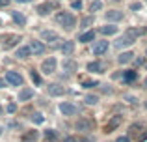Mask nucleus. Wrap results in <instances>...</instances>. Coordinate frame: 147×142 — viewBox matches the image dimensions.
<instances>
[{"mask_svg": "<svg viewBox=\"0 0 147 142\" xmlns=\"http://www.w3.org/2000/svg\"><path fill=\"white\" fill-rule=\"evenodd\" d=\"M88 71H91V73H102V69H104V66L100 62H90L88 64V67H86Z\"/></svg>", "mask_w": 147, "mask_h": 142, "instance_id": "nucleus-22", "label": "nucleus"}, {"mask_svg": "<svg viewBox=\"0 0 147 142\" xmlns=\"http://www.w3.org/2000/svg\"><path fill=\"white\" fill-rule=\"evenodd\" d=\"M11 19L17 22V26H24L26 24V17L21 13V11H11Z\"/></svg>", "mask_w": 147, "mask_h": 142, "instance_id": "nucleus-20", "label": "nucleus"}, {"mask_svg": "<svg viewBox=\"0 0 147 142\" xmlns=\"http://www.w3.org/2000/svg\"><path fill=\"white\" fill-rule=\"evenodd\" d=\"M140 129H142V124H132L129 131H130V135H136V133L140 131Z\"/></svg>", "mask_w": 147, "mask_h": 142, "instance_id": "nucleus-33", "label": "nucleus"}, {"mask_svg": "<svg viewBox=\"0 0 147 142\" xmlns=\"http://www.w3.org/2000/svg\"><path fill=\"white\" fill-rule=\"evenodd\" d=\"M130 10H132V11H140L142 10V4L140 2H132V4H130Z\"/></svg>", "mask_w": 147, "mask_h": 142, "instance_id": "nucleus-37", "label": "nucleus"}, {"mask_svg": "<svg viewBox=\"0 0 147 142\" xmlns=\"http://www.w3.org/2000/svg\"><path fill=\"white\" fill-rule=\"evenodd\" d=\"M17 2H32V0H17Z\"/></svg>", "mask_w": 147, "mask_h": 142, "instance_id": "nucleus-45", "label": "nucleus"}, {"mask_svg": "<svg viewBox=\"0 0 147 142\" xmlns=\"http://www.w3.org/2000/svg\"><path fill=\"white\" fill-rule=\"evenodd\" d=\"M119 124H121V116H114V118H112V120L108 122L106 125H104V133H112V131H114V129L117 127Z\"/></svg>", "mask_w": 147, "mask_h": 142, "instance_id": "nucleus-13", "label": "nucleus"}, {"mask_svg": "<svg viewBox=\"0 0 147 142\" xmlns=\"http://www.w3.org/2000/svg\"><path fill=\"white\" fill-rule=\"evenodd\" d=\"M0 114H2V107H0Z\"/></svg>", "mask_w": 147, "mask_h": 142, "instance_id": "nucleus-49", "label": "nucleus"}, {"mask_svg": "<svg viewBox=\"0 0 147 142\" xmlns=\"http://www.w3.org/2000/svg\"><path fill=\"white\" fill-rule=\"evenodd\" d=\"M91 24H93V17H84L82 19V26L84 28H90Z\"/></svg>", "mask_w": 147, "mask_h": 142, "instance_id": "nucleus-32", "label": "nucleus"}, {"mask_svg": "<svg viewBox=\"0 0 147 142\" xmlns=\"http://www.w3.org/2000/svg\"><path fill=\"white\" fill-rule=\"evenodd\" d=\"M6 84H7L6 79H0V88H6Z\"/></svg>", "mask_w": 147, "mask_h": 142, "instance_id": "nucleus-43", "label": "nucleus"}, {"mask_svg": "<svg viewBox=\"0 0 147 142\" xmlns=\"http://www.w3.org/2000/svg\"><path fill=\"white\" fill-rule=\"evenodd\" d=\"M75 127H76V131H80V133H90L91 129H93V122H91L90 118H80L75 124Z\"/></svg>", "mask_w": 147, "mask_h": 142, "instance_id": "nucleus-4", "label": "nucleus"}, {"mask_svg": "<svg viewBox=\"0 0 147 142\" xmlns=\"http://www.w3.org/2000/svg\"><path fill=\"white\" fill-rule=\"evenodd\" d=\"M95 39V32L93 30H88V32H84V34H80V37H78V41L80 43H90V41H93Z\"/></svg>", "mask_w": 147, "mask_h": 142, "instance_id": "nucleus-19", "label": "nucleus"}, {"mask_svg": "<svg viewBox=\"0 0 147 142\" xmlns=\"http://www.w3.org/2000/svg\"><path fill=\"white\" fill-rule=\"evenodd\" d=\"M7 127H9V129H22V125L19 124V122H9V124H7Z\"/></svg>", "mask_w": 147, "mask_h": 142, "instance_id": "nucleus-35", "label": "nucleus"}, {"mask_svg": "<svg viewBox=\"0 0 147 142\" xmlns=\"http://www.w3.org/2000/svg\"><path fill=\"white\" fill-rule=\"evenodd\" d=\"M37 139H39V133H37V131H28V133L22 135V140H24V142H36Z\"/></svg>", "mask_w": 147, "mask_h": 142, "instance_id": "nucleus-23", "label": "nucleus"}, {"mask_svg": "<svg viewBox=\"0 0 147 142\" xmlns=\"http://www.w3.org/2000/svg\"><path fill=\"white\" fill-rule=\"evenodd\" d=\"M60 110H61V114H65V116H75L76 112H78V109H76L73 103H60Z\"/></svg>", "mask_w": 147, "mask_h": 142, "instance_id": "nucleus-6", "label": "nucleus"}, {"mask_svg": "<svg viewBox=\"0 0 147 142\" xmlns=\"http://www.w3.org/2000/svg\"><path fill=\"white\" fill-rule=\"evenodd\" d=\"M17 41H21V36H7L4 47H13V45H17Z\"/></svg>", "mask_w": 147, "mask_h": 142, "instance_id": "nucleus-24", "label": "nucleus"}, {"mask_svg": "<svg viewBox=\"0 0 147 142\" xmlns=\"http://www.w3.org/2000/svg\"><path fill=\"white\" fill-rule=\"evenodd\" d=\"M30 120H32L34 124H37V125H39V124H43V122H45V116H43L41 112H32V116H30Z\"/></svg>", "mask_w": 147, "mask_h": 142, "instance_id": "nucleus-26", "label": "nucleus"}, {"mask_svg": "<svg viewBox=\"0 0 147 142\" xmlns=\"http://www.w3.org/2000/svg\"><path fill=\"white\" fill-rule=\"evenodd\" d=\"M125 34L130 37V39H134V41H136V39H138V36H140V30H136V28H129Z\"/></svg>", "mask_w": 147, "mask_h": 142, "instance_id": "nucleus-28", "label": "nucleus"}, {"mask_svg": "<svg viewBox=\"0 0 147 142\" xmlns=\"http://www.w3.org/2000/svg\"><path fill=\"white\" fill-rule=\"evenodd\" d=\"M144 107H145V109H147V101H145V103H144Z\"/></svg>", "mask_w": 147, "mask_h": 142, "instance_id": "nucleus-48", "label": "nucleus"}, {"mask_svg": "<svg viewBox=\"0 0 147 142\" xmlns=\"http://www.w3.org/2000/svg\"><path fill=\"white\" fill-rule=\"evenodd\" d=\"M6 80H7V84H11V86H22V75L21 73H17V71H7L6 73Z\"/></svg>", "mask_w": 147, "mask_h": 142, "instance_id": "nucleus-5", "label": "nucleus"}, {"mask_svg": "<svg viewBox=\"0 0 147 142\" xmlns=\"http://www.w3.org/2000/svg\"><path fill=\"white\" fill-rule=\"evenodd\" d=\"M82 86L84 88H95V86H100L99 80H93V79H84L82 80Z\"/></svg>", "mask_w": 147, "mask_h": 142, "instance_id": "nucleus-27", "label": "nucleus"}, {"mask_svg": "<svg viewBox=\"0 0 147 142\" xmlns=\"http://www.w3.org/2000/svg\"><path fill=\"white\" fill-rule=\"evenodd\" d=\"M144 86H145V88H147V79H145V80H144Z\"/></svg>", "mask_w": 147, "mask_h": 142, "instance_id": "nucleus-46", "label": "nucleus"}, {"mask_svg": "<svg viewBox=\"0 0 147 142\" xmlns=\"http://www.w3.org/2000/svg\"><path fill=\"white\" fill-rule=\"evenodd\" d=\"M15 56L17 58H30L32 56V51H30V45H22L15 51Z\"/></svg>", "mask_w": 147, "mask_h": 142, "instance_id": "nucleus-12", "label": "nucleus"}, {"mask_svg": "<svg viewBox=\"0 0 147 142\" xmlns=\"http://www.w3.org/2000/svg\"><path fill=\"white\" fill-rule=\"evenodd\" d=\"M54 10H56V4L54 2H43V4H39V6L36 7V13L41 15V17H47V15H50Z\"/></svg>", "mask_w": 147, "mask_h": 142, "instance_id": "nucleus-3", "label": "nucleus"}, {"mask_svg": "<svg viewBox=\"0 0 147 142\" xmlns=\"http://www.w3.org/2000/svg\"><path fill=\"white\" fill-rule=\"evenodd\" d=\"M121 77H123V80H125L127 84H130V82H134V80L138 79V73L134 71V69H129V71H123Z\"/></svg>", "mask_w": 147, "mask_h": 142, "instance_id": "nucleus-18", "label": "nucleus"}, {"mask_svg": "<svg viewBox=\"0 0 147 142\" xmlns=\"http://www.w3.org/2000/svg\"><path fill=\"white\" fill-rule=\"evenodd\" d=\"M115 142H129V137H119Z\"/></svg>", "mask_w": 147, "mask_h": 142, "instance_id": "nucleus-41", "label": "nucleus"}, {"mask_svg": "<svg viewBox=\"0 0 147 142\" xmlns=\"http://www.w3.org/2000/svg\"><path fill=\"white\" fill-rule=\"evenodd\" d=\"M132 60H134V52L132 51H125V52H121V54L117 56V62L123 64V66L129 64V62H132Z\"/></svg>", "mask_w": 147, "mask_h": 142, "instance_id": "nucleus-15", "label": "nucleus"}, {"mask_svg": "<svg viewBox=\"0 0 147 142\" xmlns=\"http://www.w3.org/2000/svg\"><path fill=\"white\" fill-rule=\"evenodd\" d=\"M41 39L43 41H49V43H56V41H61L60 36L52 30H41Z\"/></svg>", "mask_w": 147, "mask_h": 142, "instance_id": "nucleus-7", "label": "nucleus"}, {"mask_svg": "<svg viewBox=\"0 0 147 142\" xmlns=\"http://www.w3.org/2000/svg\"><path fill=\"white\" fill-rule=\"evenodd\" d=\"M63 142H82L80 139H76V137H65V140Z\"/></svg>", "mask_w": 147, "mask_h": 142, "instance_id": "nucleus-39", "label": "nucleus"}, {"mask_svg": "<svg viewBox=\"0 0 147 142\" xmlns=\"http://www.w3.org/2000/svg\"><path fill=\"white\" fill-rule=\"evenodd\" d=\"M61 52H63L65 56H71L73 52H75V41H63V43H61Z\"/></svg>", "mask_w": 147, "mask_h": 142, "instance_id": "nucleus-17", "label": "nucleus"}, {"mask_svg": "<svg viewBox=\"0 0 147 142\" xmlns=\"http://www.w3.org/2000/svg\"><path fill=\"white\" fill-rule=\"evenodd\" d=\"M71 7H75V10H80V7H82V2H80V0H75V2H71Z\"/></svg>", "mask_w": 147, "mask_h": 142, "instance_id": "nucleus-38", "label": "nucleus"}, {"mask_svg": "<svg viewBox=\"0 0 147 142\" xmlns=\"http://www.w3.org/2000/svg\"><path fill=\"white\" fill-rule=\"evenodd\" d=\"M2 133H4V129H2V125H0V135H2Z\"/></svg>", "mask_w": 147, "mask_h": 142, "instance_id": "nucleus-47", "label": "nucleus"}, {"mask_svg": "<svg viewBox=\"0 0 147 142\" xmlns=\"http://www.w3.org/2000/svg\"><path fill=\"white\" fill-rule=\"evenodd\" d=\"M100 10H102V2H100V0H93V2L90 4V13H97Z\"/></svg>", "mask_w": 147, "mask_h": 142, "instance_id": "nucleus-25", "label": "nucleus"}, {"mask_svg": "<svg viewBox=\"0 0 147 142\" xmlns=\"http://www.w3.org/2000/svg\"><path fill=\"white\" fill-rule=\"evenodd\" d=\"M134 43V39H130L129 36H121V37H117L115 39V49H121V47H129V45H132Z\"/></svg>", "mask_w": 147, "mask_h": 142, "instance_id": "nucleus-14", "label": "nucleus"}, {"mask_svg": "<svg viewBox=\"0 0 147 142\" xmlns=\"http://www.w3.org/2000/svg\"><path fill=\"white\" fill-rule=\"evenodd\" d=\"M45 142H56V139H45Z\"/></svg>", "mask_w": 147, "mask_h": 142, "instance_id": "nucleus-44", "label": "nucleus"}, {"mask_svg": "<svg viewBox=\"0 0 147 142\" xmlns=\"http://www.w3.org/2000/svg\"><path fill=\"white\" fill-rule=\"evenodd\" d=\"M9 4V0H0V7H6Z\"/></svg>", "mask_w": 147, "mask_h": 142, "instance_id": "nucleus-42", "label": "nucleus"}, {"mask_svg": "<svg viewBox=\"0 0 147 142\" xmlns=\"http://www.w3.org/2000/svg\"><path fill=\"white\" fill-rule=\"evenodd\" d=\"M56 67H58V60L56 58H45L43 60V64H41V71L45 73V75H52L54 71H56Z\"/></svg>", "mask_w": 147, "mask_h": 142, "instance_id": "nucleus-2", "label": "nucleus"}, {"mask_svg": "<svg viewBox=\"0 0 147 142\" xmlns=\"http://www.w3.org/2000/svg\"><path fill=\"white\" fill-rule=\"evenodd\" d=\"M47 92H49V95H63L65 94V88L61 86V84H58V82H52V84H49V88H47Z\"/></svg>", "mask_w": 147, "mask_h": 142, "instance_id": "nucleus-8", "label": "nucleus"}, {"mask_svg": "<svg viewBox=\"0 0 147 142\" xmlns=\"http://www.w3.org/2000/svg\"><path fill=\"white\" fill-rule=\"evenodd\" d=\"M45 139H58V131H54V129H47V131H45Z\"/></svg>", "mask_w": 147, "mask_h": 142, "instance_id": "nucleus-31", "label": "nucleus"}, {"mask_svg": "<svg viewBox=\"0 0 147 142\" xmlns=\"http://www.w3.org/2000/svg\"><path fill=\"white\" fill-rule=\"evenodd\" d=\"M106 51H108V41L100 39V41H97V43H95V47H93V54H95V56L104 54Z\"/></svg>", "mask_w": 147, "mask_h": 142, "instance_id": "nucleus-10", "label": "nucleus"}, {"mask_svg": "<svg viewBox=\"0 0 147 142\" xmlns=\"http://www.w3.org/2000/svg\"><path fill=\"white\" fill-rule=\"evenodd\" d=\"M56 22L63 26V30H73L76 26V17L71 11H58L56 13Z\"/></svg>", "mask_w": 147, "mask_h": 142, "instance_id": "nucleus-1", "label": "nucleus"}, {"mask_svg": "<svg viewBox=\"0 0 147 142\" xmlns=\"http://www.w3.org/2000/svg\"><path fill=\"white\" fill-rule=\"evenodd\" d=\"M97 101H99L97 95H86V99H84L86 105H97Z\"/></svg>", "mask_w": 147, "mask_h": 142, "instance_id": "nucleus-29", "label": "nucleus"}, {"mask_svg": "<svg viewBox=\"0 0 147 142\" xmlns=\"http://www.w3.org/2000/svg\"><path fill=\"white\" fill-rule=\"evenodd\" d=\"M34 97V90L32 88H22L21 92H19V101H30V99Z\"/></svg>", "mask_w": 147, "mask_h": 142, "instance_id": "nucleus-16", "label": "nucleus"}, {"mask_svg": "<svg viewBox=\"0 0 147 142\" xmlns=\"http://www.w3.org/2000/svg\"><path fill=\"white\" fill-rule=\"evenodd\" d=\"M125 101L132 103V105H136V97H130V95H125Z\"/></svg>", "mask_w": 147, "mask_h": 142, "instance_id": "nucleus-40", "label": "nucleus"}, {"mask_svg": "<svg viewBox=\"0 0 147 142\" xmlns=\"http://www.w3.org/2000/svg\"><path fill=\"white\" fill-rule=\"evenodd\" d=\"M30 51H32V54L41 56L45 52V45L41 43V41H32V43H30Z\"/></svg>", "mask_w": 147, "mask_h": 142, "instance_id": "nucleus-11", "label": "nucleus"}, {"mask_svg": "<svg viewBox=\"0 0 147 142\" xmlns=\"http://www.w3.org/2000/svg\"><path fill=\"white\" fill-rule=\"evenodd\" d=\"M7 112L15 114V112H17V105H15V103H9V105H7Z\"/></svg>", "mask_w": 147, "mask_h": 142, "instance_id": "nucleus-36", "label": "nucleus"}, {"mask_svg": "<svg viewBox=\"0 0 147 142\" xmlns=\"http://www.w3.org/2000/svg\"><path fill=\"white\" fill-rule=\"evenodd\" d=\"M30 77H32V80L37 84V86H41V77L37 75V71H36V69H32V71H30Z\"/></svg>", "mask_w": 147, "mask_h": 142, "instance_id": "nucleus-30", "label": "nucleus"}, {"mask_svg": "<svg viewBox=\"0 0 147 142\" xmlns=\"http://www.w3.org/2000/svg\"><path fill=\"white\" fill-rule=\"evenodd\" d=\"M104 17L108 19V21H112V22H119L123 19V11H119V10H110V11H106L104 13Z\"/></svg>", "mask_w": 147, "mask_h": 142, "instance_id": "nucleus-9", "label": "nucleus"}, {"mask_svg": "<svg viewBox=\"0 0 147 142\" xmlns=\"http://www.w3.org/2000/svg\"><path fill=\"white\" fill-rule=\"evenodd\" d=\"M65 69H76V64L75 62H71V60H65Z\"/></svg>", "mask_w": 147, "mask_h": 142, "instance_id": "nucleus-34", "label": "nucleus"}, {"mask_svg": "<svg viewBox=\"0 0 147 142\" xmlns=\"http://www.w3.org/2000/svg\"><path fill=\"white\" fill-rule=\"evenodd\" d=\"M115 32H117V26H115V24H104V26H100V34H102V36H114Z\"/></svg>", "mask_w": 147, "mask_h": 142, "instance_id": "nucleus-21", "label": "nucleus"}, {"mask_svg": "<svg viewBox=\"0 0 147 142\" xmlns=\"http://www.w3.org/2000/svg\"><path fill=\"white\" fill-rule=\"evenodd\" d=\"M145 54H147V51H145Z\"/></svg>", "mask_w": 147, "mask_h": 142, "instance_id": "nucleus-50", "label": "nucleus"}]
</instances>
